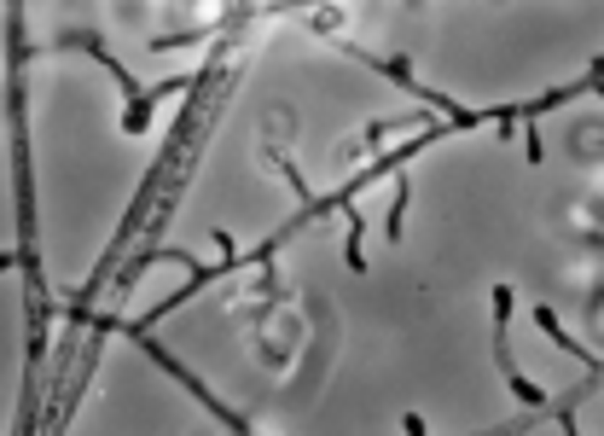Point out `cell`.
Masks as SVG:
<instances>
[{"label": "cell", "instance_id": "obj_2", "mask_svg": "<svg viewBox=\"0 0 604 436\" xmlns=\"http://www.w3.org/2000/svg\"><path fill=\"white\" fill-rule=\"evenodd\" d=\"M181 88H186V76H169V81H157V88H146V100H134L128 111H122V134H146L151 128V105L169 100V93H181Z\"/></svg>", "mask_w": 604, "mask_h": 436}, {"label": "cell", "instance_id": "obj_5", "mask_svg": "<svg viewBox=\"0 0 604 436\" xmlns=\"http://www.w3.org/2000/svg\"><path fill=\"white\" fill-rule=\"evenodd\" d=\"M401 431H407V436H430V431H424V419H419V413H401Z\"/></svg>", "mask_w": 604, "mask_h": 436}, {"label": "cell", "instance_id": "obj_1", "mask_svg": "<svg viewBox=\"0 0 604 436\" xmlns=\"http://www.w3.org/2000/svg\"><path fill=\"white\" fill-rule=\"evenodd\" d=\"M512 285H494V355H500V373H505V384H512V396L524 402V407H541L546 402V390L534 384V378H524L512 366V349H505V320H512Z\"/></svg>", "mask_w": 604, "mask_h": 436}, {"label": "cell", "instance_id": "obj_3", "mask_svg": "<svg viewBox=\"0 0 604 436\" xmlns=\"http://www.w3.org/2000/svg\"><path fill=\"white\" fill-rule=\"evenodd\" d=\"M534 320H541V332L552 337V344L564 349V355H575V361H581V366H593V373H599V366H604V361L593 355V349H587V344H575V337L564 332V326H558V315H552V308H541V315H534Z\"/></svg>", "mask_w": 604, "mask_h": 436}, {"label": "cell", "instance_id": "obj_4", "mask_svg": "<svg viewBox=\"0 0 604 436\" xmlns=\"http://www.w3.org/2000/svg\"><path fill=\"white\" fill-rule=\"evenodd\" d=\"M407 204H413V186H407V175H395V204H390V239H401Z\"/></svg>", "mask_w": 604, "mask_h": 436}]
</instances>
